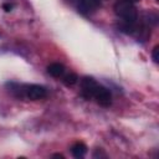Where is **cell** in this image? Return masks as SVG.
<instances>
[{
    "mask_svg": "<svg viewBox=\"0 0 159 159\" xmlns=\"http://www.w3.org/2000/svg\"><path fill=\"white\" fill-rule=\"evenodd\" d=\"M113 10L116 12V15L118 17L122 19L123 22H129V24H135L138 20V11L137 7L134 6V4L124 1V0H118L114 6Z\"/></svg>",
    "mask_w": 159,
    "mask_h": 159,
    "instance_id": "1",
    "label": "cell"
},
{
    "mask_svg": "<svg viewBox=\"0 0 159 159\" xmlns=\"http://www.w3.org/2000/svg\"><path fill=\"white\" fill-rule=\"evenodd\" d=\"M97 86H98V82L93 77H88V76L82 77V80H81V94H82V97L87 101L92 99Z\"/></svg>",
    "mask_w": 159,
    "mask_h": 159,
    "instance_id": "2",
    "label": "cell"
},
{
    "mask_svg": "<svg viewBox=\"0 0 159 159\" xmlns=\"http://www.w3.org/2000/svg\"><path fill=\"white\" fill-rule=\"evenodd\" d=\"M93 98L102 107H109L112 104V93H111V91L107 87H104V86H102L99 83H98V86L96 88Z\"/></svg>",
    "mask_w": 159,
    "mask_h": 159,
    "instance_id": "3",
    "label": "cell"
},
{
    "mask_svg": "<svg viewBox=\"0 0 159 159\" xmlns=\"http://www.w3.org/2000/svg\"><path fill=\"white\" fill-rule=\"evenodd\" d=\"M47 96V91L40 84H25V97L31 101H39Z\"/></svg>",
    "mask_w": 159,
    "mask_h": 159,
    "instance_id": "4",
    "label": "cell"
},
{
    "mask_svg": "<svg viewBox=\"0 0 159 159\" xmlns=\"http://www.w3.org/2000/svg\"><path fill=\"white\" fill-rule=\"evenodd\" d=\"M76 5L78 12L82 15H91L101 6V0H77Z\"/></svg>",
    "mask_w": 159,
    "mask_h": 159,
    "instance_id": "5",
    "label": "cell"
},
{
    "mask_svg": "<svg viewBox=\"0 0 159 159\" xmlns=\"http://www.w3.org/2000/svg\"><path fill=\"white\" fill-rule=\"evenodd\" d=\"M87 145L84 144V143H82V142H76L72 147H71V153H72V155L75 157V158H78V159H81V158H83L84 155H86V153H87Z\"/></svg>",
    "mask_w": 159,
    "mask_h": 159,
    "instance_id": "6",
    "label": "cell"
},
{
    "mask_svg": "<svg viewBox=\"0 0 159 159\" xmlns=\"http://www.w3.org/2000/svg\"><path fill=\"white\" fill-rule=\"evenodd\" d=\"M47 72H48L52 77L60 78V77H62L63 73H65V66H63L62 63L53 62V63H51V65L47 67Z\"/></svg>",
    "mask_w": 159,
    "mask_h": 159,
    "instance_id": "7",
    "label": "cell"
},
{
    "mask_svg": "<svg viewBox=\"0 0 159 159\" xmlns=\"http://www.w3.org/2000/svg\"><path fill=\"white\" fill-rule=\"evenodd\" d=\"M77 81H78V77H77V75L76 73H73V72H70V73H67V75H65L63 77H62V82L66 84V86H73L75 83H77Z\"/></svg>",
    "mask_w": 159,
    "mask_h": 159,
    "instance_id": "8",
    "label": "cell"
},
{
    "mask_svg": "<svg viewBox=\"0 0 159 159\" xmlns=\"http://www.w3.org/2000/svg\"><path fill=\"white\" fill-rule=\"evenodd\" d=\"M158 52H159V46L157 45V46L153 48V51H152V58H153V61H154L155 63L159 62V55H158Z\"/></svg>",
    "mask_w": 159,
    "mask_h": 159,
    "instance_id": "9",
    "label": "cell"
},
{
    "mask_svg": "<svg viewBox=\"0 0 159 159\" xmlns=\"http://www.w3.org/2000/svg\"><path fill=\"white\" fill-rule=\"evenodd\" d=\"M2 7H4V10H5V11H7V12H9V11H11V9H12V4H4V5H2Z\"/></svg>",
    "mask_w": 159,
    "mask_h": 159,
    "instance_id": "10",
    "label": "cell"
},
{
    "mask_svg": "<svg viewBox=\"0 0 159 159\" xmlns=\"http://www.w3.org/2000/svg\"><path fill=\"white\" fill-rule=\"evenodd\" d=\"M52 157H55V158H63V155H62V154H53Z\"/></svg>",
    "mask_w": 159,
    "mask_h": 159,
    "instance_id": "11",
    "label": "cell"
},
{
    "mask_svg": "<svg viewBox=\"0 0 159 159\" xmlns=\"http://www.w3.org/2000/svg\"><path fill=\"white\" fill-rule=\"evenodd\" d=\"M124 1H128V2H132V4H134V2H138V1H140V0H124Z\"/></svg>",
    "mask_w": 159,
    "mask_h": 159,
    "instance_id": "12",
    "label": "cell"
},
{
    "mask_svg": "<svg viewBox=\"0 0 159 159\" xmlns=\"http://www.w3.org/2000/svg\"><path fill=\"white\" fill-rule=\"evenodd\" d=\"M68 1H71V2H77V0H68Z\"/></svg>",
    "mask_w": 159,
    "mask_h": 159,
    "instance_id": "13",
    "label": "cell"
}]
</instances>
